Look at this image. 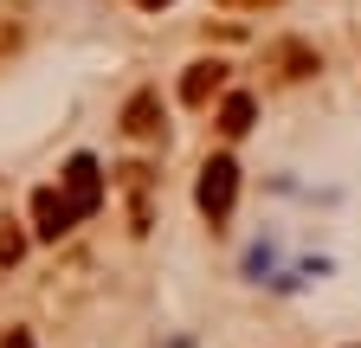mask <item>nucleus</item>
<instances>
[{"instance_id":"obj_8","label":"nucleus","mask_w":361,"mask_h":348,"mask_svg":"<svg viewBox=\"0 0 361 348\" xmlns=\"http://www.w3.org/2000/svg\"><path fill=\"white\" fill-rule=\"evenodd\" d=\"M0 348H32V335H26V329H7V342H0Z\"/></svg>"},{"instance_id":"obj_3","label":"nucleus","mask_w":361,"mask_h":348,"mask_svg":"<svg viewBox=\"0 0 361 348\" xmlns=\"http://www.w3.org/2000/svg\"><path fill=\"white\" fill-rule=\"evenodd\" d=\"M32 220H39V239H59V232H71L78 206H71L59 187H39V194H32Z\"/></svg>"},{"instance_id":"obj_10","label":"nucleus","mask_w":361,"mask_h":348,"mask_svg":"<svg viewBox=\"0 0 361 348\" xmlns=\"http://www.w3.org/2000/svg\"><path fill=\"white\" fill-rule=\"evenodd\" d=\"M135 7H168V0H135Z\"/></svg>"},{"instance_id":"obj_4","label":"nucleus","mask_w":361,"mask_h":348,"mask_svg":"<svg viewBox=\"0 0 361 348\" xmlns=\"http://www.w3.org/2000/svg\"><path fill=\"white\" fill-rule=\"evenodd\" d=\"M219 84H226V65L219 58H200V65H188V77H180V104H207L213 91H219Z\"/></svg>"},{"instance_id":"obj_6","label":"nucleus","mask_w":361,"mask_h":348,"mask_svg":"<svg viewBox=\"0 0 361 348\" xmlns=\"http://www.w3.org/2000/svg\"><path fill=\"white\" fill-rule=\"evenodd\" d=\"M219 129H226V136H245V129H252V97H226Z\"/></svg>"},{"instance_id":"obj_7","label":"nucleus","mask_w":361,"mask_h":348,"mask_svg":"<svg viewBox=\"0 0 361 348\" xmlns=\"http://www.w3.org/2000/svg\"><path fill=\"white\" fill-rule=\"evenodd\" d=\"M20 251H26V232H20L13 220H0V265H13Z\"/></svg>"},{"instance_id":"obj_2","label":"nucleus","mask_w":361,"mask_h":348,"mask_svg":"<svg viewBox=\"0 0 361 348\" xmlns=\"http://www.w3.org/2000/svg\"><path fill=\"white\" fill-rule=\"evenodd\" d=\"M65 200L78 206V220L104 206V174H97V161H90V155H71V168H65Z\"/></svg>"},{"instance_id":"obj_9","label":"nucleus","mask_w":361,"mask_h":348,"mask_svg":"<svg viewBox=\"0 0 361 348\" xmlns=\"http://www.w3.org/2000/svg\"><path fill=\"white\" fill-rule=\"evenodd\" d=\"M219 7H271V0H219Z\"/></svg>"},{"instance_id":"obj_1","label":"nucleus","mask_w":361,"mask_h":348,"mask_svg":"<svg viewBox=\"0 0 361 348\" xmlns=\"http://www.w3.org/2000/svg\"><path fill=\"white\" fill-rule=\"evenodd\" d=\"M233 194H239V168L226 161V155H213L200 168V187H194L200 213H207V220H226V213H233Z\"/></svg>"},{"instance_id":"obj_5","label":"nucleus","mask_w":361,"mask_h":348,"mask_svg":"<svg viewBox=\"0 0 361 348\" xmlns=\"http://www.w3.org/2000/svg\"><path fill=\"white\" fill-rule=\"evenodd\" d=\"M123 129H129V136H155V97L142 91V97H129V110H123Z\"/></svg>"}]
</instances>
